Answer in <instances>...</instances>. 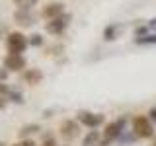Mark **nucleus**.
Segmentation results:
<instances>
[{
  "label": "nucleus",
  "instance_id": "4be33fe9",
  "mask_svg": "<svg viewBox=\"0 0 156 146\" xmlns=\"http://www.w3.org/2000/svg\"><path fill=\"white\" fill-rule=\"evenodd\" d=\"M152 146H156V140H154V144H152Z\"/></svg>",
  "mask_w": 156,
  "mask_h": 146
},
{
  "label": "nucleus",
  "instance_id": "f257e3e1",
  "mask_svg": "<svg viewBox=\"0 0 156 146\" xmlns=\"http://www.w3.org/2000/svg\"><path fill=\"white\" fill-rule=\"evenodd\" d=\"M133 133L139 136V138H150L154 133V123L148 119V117H135L133 119Z\"/></svg>",
  "mask_w": 156,
  "mask_h": 146
},
{
  "label": "nucleus",
  "instance_id": "dca6fc26",
  "mask_svg": "<svg viewBox=\"0 0 156 146\" xmlns=\"http://www.w3.org/2000/svg\"><path fill=\"white\" fill-rule=\"evenodd\" d=\"M148 119H150V121H152V123L156 125V107H154V109H150V111H148Z\"/></svg>",
  "mask_w": 156,
  "mask_h": 146
},
{
  "label": "nucleus",
  "instance_id": "9d476101",
  "mask_svg": "<svg viewBox=\"0 0 156 146\" xmlns=\"http://www.w3.org/2000/svg\"><path fill=\"white\" fill-rule=\"evenodd\" d=\"M16 22L20 23V26H29L31 23V16H29V12L27 10H22V12H16Z\"/></svg>",
  "mask_w": 156,
  "mask_h": 146
},
{
  "label": "nucleus",
  "instance_id": "6e6552de",
  "mask_svg": "<svg viewBox=\"0 0 156 146\" xmlns=\"http://www.w3.org/2000/svg\"><path fill=\"white\" fill-rule=\"evenodd\" d=\"M123 127H125V121H123V119L109 123V125L105 127V130H104V138H105V140H115L117 136L123 133Z\"/></svg>",
  "mask_w": 156,
  "mask_h": 146
},
{
  "label": "nucleus",
  "instance_id": "5701e85b",
  "mask_svg": "<svg viewBox=\"0 0 156 146\" xmlns=\"http://www.w3.org/2000/svg\"><path fill=\"white\" fill-rule=\"evenodd\" d=\"M0 146H2V144H0Z\"/></svg>",
  "mask_w": 156,
  "mask_h": 146
},
{
  "label": "nucleus",
  "instance_id": "6ab92c4d",
  "mask_svg": "<svg viewBox=\"0 0 156 146\" xmlns=\"http://www.w3.org/2000/svg\"><path fill=\"white\" fill-rule=\"evenodd\" d=\"M105 39H113V27L105 29Z\"/></svg>",
  "mask_w": 156,
  "mask_h": 146
},
{
  "label": "nucleus",
  "instance_id": "4468645a",
  "mask_svg": "<svg viewBox=\"0 0 156 146\" xmlns=\"http://www.w3.org/2000/svg\"><path fill=\"white\" fill-rule=\"evenodd\" d=\"M37 130H39L37 125H27V127H23V129H22V136H26L29 133H37Z\"/></svg>",
  "mask_w": 156,
  "mask_h": 146
},
{
  "label": "nucleus",
  "instance_id": "f03ea898",
  "mask_svg": "<svg viewBox=\"0 0 156 146\" xmlns=\"http://www.w3.org/2000/svg\"><path fill=\"white\" fill-rule=\"evenodd\" d=\"M6 47H8V53H18V55H22L27 47V39H26L23 33L14 31V33H10L8 39H6Z\"/></svg>",
  "mask_w": 156,
  "mask_h": 146
},
{
  "label": "nucleus",
  "instance_id": "aec40b11",
  "mask_svg": "<svg viewBox=\"0 0 156 146\" xmlns=\"http://www.w3.org/2000/svg\"><path fill=\"white\" fill-rule=\"evenodd\" d=\"M4 94H8V88L6 84H0V96H4Z\"/></svg>",
  "mask_w": 156,
  "mask_h": 146
},
{
  "label": "nucleus",
  "instance_id": "39448f33",
  "mask_svg": "<svg viewBox=\"0 0 156 146\" xmlns=\"http://www.w3.org/2000/svg\"><path fill=\"white\" fill-rule=\"evenodd\" d=\"M78 121H80L82 125L90 127V129H96L98 125L104 123V115L101 113H90V111H80V113H78Z\"/></svg>",
  "mask_w": 156,
  "mask_h": 146
},
{
  "label": "nucleus",
  "instance_id": "ddd939ff",
  "mask_svg": "<svg viewBox=\"0 0 156 146\" xmlns=\"http://www.w3.org/2000/svg\"><path fill=\"white\" fill-rule=\"evenodd\" d=\"M136 43H139V45H152V43H156V35L140 37V39H136Z\"/></svg>",
  "mask_w": 156,
  "mask_h": 146
},
{
  "label": "nucleus",
  "instance_id": "1a4fd4ad",
  "mask_svg": "<svg viewBox=\"0 0 156 146\" xmlns=\"http://www.w3.org/2000/svg\"><path fill=\"white\" fill-rule=\"evenodd\" d=\"M41 78H43V74L37 70V68H31V70H27L26 74H23V80H26L27 84H31V86L39 84V82H41Z\"/></svg>",
  "mask_w": 156,
  "mask_h": 146
},
{
  "label": "nucleus",
  "instance_id": "2eb2a0df",
  "mask_svg": "<svg viewBox=\"0 0 156 146\" xmlns=\"http://www.w3.org/2000/svg\"><path fill=\"white\" fill-rule=\"evenodd\" d=\"M14 146H35V142H33V140H20V142H16Z\"/></svg>",
  "mask_w": 156,
  "mask_h": 146
},
{
  "label": "nucleus",
  "instance_id": "f8f14e48",
  "mask_svg": "<svg viewBox=\"0 0 156 146\" xmlns=\"http://www.w3.org/2000/svg\"><path fill=\"white\" fill-rule=\"evenodd\" d=\"M14 2H16V4H18V6L22 8V10H29V8L33 6V4L37 2V0H14Z\"/></svg>",
  "mask_w": 156,
  "mask_h": 146
},
{
  "label": "nucleus",
  "instance_id": "20e7f679",
  "mask_svg": "<svg viewBox=\"0 0 156 146\" xmlns=\"http://www.w3.org/2000/svg\"><path fill=\"white\" fill-rule=\"evenodd\" d=\"M65 14V4L61 2H51V4H45L41 10V18L47 19V22H51V19H55L58 16H62Z\"/></svg>",
  "mask_w": 156,
  "mask_h": 146
},
{
  "label": "nucleus",
  "instance_id": "7ed1b4c3",
  "mask_svg": "<svg viewBox=\"0 0 156 146\" xmlns=\"http://www.w3.org/2000/svg\"><path fill=\"white\" fill-rule=\"evenodd\" d=\"M68 23H70V16H68V14H62V16L51 19V22H47L45 29L49 33H53V35H58V33H62L68 27Z\"/></svg>",
  "mask_w": 156,
  "mask_h": 146
},
{
  "label": "nucleus",
  "instance_id": "412c9836",
  "mask_svg": "<svg viewBox=\"0 0 156 146\" xmlns=\"http://www.w3.org/2000/svg\"><path fill=\"white\" fill-rule=\"evenodd\" d=\"M150 27H156V19H152V22H150Z\"/></svg>",
  "mask_w": 156,
  "mask_h": 146
},
{
  "label": "nucleus",
  "instance_id": "9b49d317",
  "mask_svg": "<svg viewBox=\"0 0 156 146\" xmlns=\"http://www.w3.org/2000/svg\"><path fill=\"white\" fill-rule=\"evenodd\" d=\"M98 138H100V134L96 133V130H90L88 133V136L84 138V142H82V146H94L98 142Z\"/></svg>",
  "mask_w": 156,
  "mask_h": 146
},
{
  "label": "nucleus",
  "instance_id": "f3484780",
  "mask_svg": "<svg viewBox=\"0 0 156 146\" xmlns=\"http://www.w3.org/2000/svg\"><path fill=\"white\" fill-rule=\"evenodd\" d=\"M33 39L29 43H31V45H41V35H31Z\"/></svg>",
  "mask_w": 156,
  "mask_h": 146
},
{
  "label": "nucleus",
  "instance_id": "0eeeda50",
  "mask_svg": "<svg viewBox=\"0 0 156 146\" xmlns=\"http://www.w3.org/2000/svg\"><path fill=\"white\" fill-rule=\"evenodd\" d=\"M58 133L65 140H72L78 136V125L76 121H62L61 127H58Z\"/></svg>",
  "mask_w": 156,
  "mask_h": 146
},
{
  "label": "nucleus",
  "instance_id": "423d86ee",
  "mask_svg": "<svg viewBox=\"0 0 156 146\" xmlns=\"http://www.w3.org/2000/svg\"><path fill=\"white\" fill-rule=\"evenodd\" d=\"M4 66L8 68V70H23L26 68V58L22 55H18V53H8L6 58H4Z\"/></svg>",
  "mask_w": 156,
  "mask_h": 146
},
{
  "label": "nucleus",
  "instance_id": "a211bd4d",
  "mask_svg": "<svg viewBox=\"0 0 156 146\" xmlns=\"http://www.w3.org/2000/svg\"><path fill=\"white\" fill-rule=\"evenodd\" d=\"M41 146H57V142H55V138H45V142Z\"/></svg>",
  "mask_w": 156,
  "mask_h": 146
}]
</instances>
